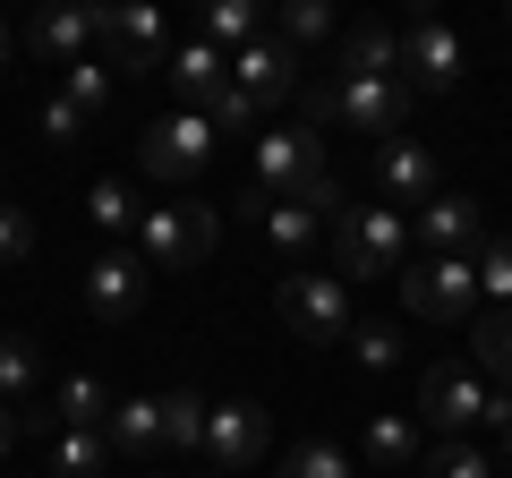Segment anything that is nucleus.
Masks as SVG:
<instances>
[{"label":"nucleus","mask_w":512,"mask_h":478,"mask_svg":"<svg viewBox=\"0 0 512 478\" xmlns=\"http://www.w3.org/2000/svg\"><path fill=\"white\" fill-rule=\"evenodd\" d=\"M18 43H26L35 60H52V69H69V60H86L94 18H86V9H35V18L18 26Z\"/></svg>","instance_id":"16"},{"label":"nucleus","mask_w":512,"mask_h":478,"mask_svg":"<svg viewBox=\"0 0 512 478\" xmlns=\"http://www.w3.org/2000/svg\"><path fill=\"white\" fill-rule=\"evenodd\" d=\"M410 265V222L393 205H342L333 214V274L342 282H384Z\"/></svg>","instance_id":"1"},{"label":"nucleus","mask_w":512,"mask_h":478,"mask_svg":"<svg viewBox=\"0 0 512 478\" xmlns=\"http://www.w3.org/2000/svg\"><path fill=\"white\" fill-rule=\"evenodd\" d=\"M495 444H504V461H512V419H504V427H495Z\"/></svg>","instance_id":"39"},{"label":"nucleus","mask_w":512,"mask_h":478,"mask_svg":"<svg viewBox=\"0 0 512 478\" xmlns=\"http://www.w3.org/2000/svg\"><path fill=\"white\" fill-rule=\"evenodd\" d=\"M282 478H359V461H350L342 444L308 436V444H291V453H282Z\"/></svg>","instance_id":"31"},{"label":"nucleus","mask_w":512,"mask_h":478,"mask_svg":"<svg viewBox=\"0 0 512 478\" xmlns=\"http://www.w3.org/2000/svg\"><path fill=\"white\" fill-rule=\"evenodd\" d=\"M111 410H120V393H111L103 376H60V385H52V419L77 427V436H103Z\"/></svg>","instance_id":"21"},{"label":"nucleus","mask_w":512,"mask_h":478,"mask_svg":"<svg viewBox=\"0 0 512 478\" xmlns=\"http://www.w3.org/2000/svg\"><path fill=\"white\" fill-rule=\"evenodd\" d=\"M171 94H180V111H214V94L231 86V52H214L205 35H188V43H171Z\"/></svg>","instance_id":"15"},{"label":"nucleus","mask_w":512,"mask_h":478,"mask_svg":"<svg viewBox=\"0 0 512 478\" xmlns=\"http://www.w3.org/2000/svg\"><path fill=\"white\" fill-rule=\"evenodd\" d=\"M461 69H470V52H461V35L444 18H410L402 26V86L410 94H453Z\"/></svg>","instance_id":"11"},{"label":"nucleus","mask_w":512,"mask_h":478,"mask_svg":"<svg viewBox=\"0 0 512 478\" xmlns=\"http://www.w3.org/2000/svg\"><path fill=\"white\" fill-rule=\"evenodd\" d=\"M265 444H274V419H265V402H214L205 410V470L239 478L265 461Z\"/></svg>","instance_id":"10"},{"label":"nucleus","mask_w":512,"mask_h":478,"mask_svg":"<svg viewBox=\"0 0 512 478\" xmlns=\"http://www.w3.org/2000/svg\"><path fill=\"white\" fill-rule=\"evenodd\" d=\"M86 129H94V120H86V111H77V103H69V94H60V86L43 94V137H52V146H77V137H86Z\"/></svg>","instance_id":"35"},{"label":"nucleus","mask_w":512,"mask_h":478,"mask_svg":"<svg viewBox=\"0 0 512 478\" xmlns=\"http://www.w3.org/2000/svg\"><path fill=\"white\" fill-rule=\"evenodd\" d=\"M26 427H43V410H35V419H18V410H0V461H9V444H18Z\"/></svg>","instance_id":"37"},{"label":"nucleus","mask_w":512,"mask_h":478,"mask_svg":"<svg viewBox=\"0 0 512 478\" xmlns=\"http://www.w3.org/2000/svg\"><path fill=\"white\" fill-rule=\"evenodd\" d=\"M470 359H478V376H495V393H512V308L470 316Z\"/></svg>","instance_id":"23"},{"label":"nucleus","mask_w":512,"mask_h":478,"mask_svg":"<svg viewBox=\"0 0 512 478\" xmlns=\"http://www.w3.org/2000/svg\"><path fill=\"white\" fill-rule=\"evenodd\" d=\"M325 103H333V129H359V137H402V120H410L402 77H333Z\"/></svg>","instance_id":"9"},{"label":"nucleus","mask_w":512,"mask_h":478,"mask_svg":"<svg viewBox=\"0 0 512 478\" xmlns=\"http://www.w3.org/2000/svg\"><path fill=\"white\" fill-rule=\"evenodd\" d=\"M274 316L299 333V342H350V325H359V316H350V282L342 274H308V265L282 274Z\"/></svg>","instance_id":"5"},{"label":"nucleus","mask_w":512,"mask_h":478,"mask_svg":"<svg viewBox=\"0 0 512 478\" xmlns=\"http://www.w3.org/2000/svg\"><path fill=\"white\" fill-rule=\"evenodd\" d=\"M214 239H222L214 205L180 197V205H146V222H137V257H146L154 274H188V265L214 257Z\"/></svg>","instance_id":"2"},{"label":"nucleus","mask_w":512,"mask_h":478,"mask_svg":"<svg viewBox=\"0 0 512 478\" xmlns=\"http://www.w3.org/2000/svg\"><path fill=\"white\" fill-rule=\"evenodd\" d=\"M419 478H495V461L478 453L470 436H436V444L419 453Z\"/></svg>","instance_id":"29"},{"label":"nucleus","mask_w":512,"mask_h":478,"mask_svg":"<svg viewBox=\"0 0 512 478\" xmlns=\"http://www.w3.org/2000/svg\"><path fill=\"white\" fill-rule=\"evenodd\" d=\"M325 231H333V222H325V214H308V205H265V248H274L291 274L308 265V248H316Z\"/></svg>","instance_id":"22"},{"label":"nucleus","mask_w":512,"mask_h":478,"mask_svg":"<svg viewBox=\"0 0 512 478\" xmlns=\"http://www.w3.org/2000/svg\"><path fill=\"white\" fill-rule=\"evenodd\" d=\"M478 299L512 308V239H487V248H478Z\"/></svg>","instance_id":"32"},{"label":"nucleus","mask_w":512,"mask_h":478,"mask_svg":"<svg viewBox=\"0 0 512 478\" xmlns=\"http://www.w3.org/2000/svg\"><path fill=\"white\" fill-rule=\"evenodd\" d=\"M111 453H128V461H154L163 453V393H120V410H111Z\"/></svg>","instance_id":"20"},{"label":"nucleus","mask_w":512,"mask_h":478,"mask_svg":"<svg viewBox=\"0 0 512 478\" xmlns=\"http://www.w3.org/2000/svg\"><path fill=\"white\" fill-rule=\"evenodd\" d=\"M256 35H265V9H256V0H214V9H205V43H214V52H248Z\"/></svg>","instance_id":"28"},{"label":"nucleus","mask_w":512,"mask_h":478,"mask_svg":"<svg viewBox=\"0 0 512 478\" xmlns=\"http://www.w3.org/2000/svg\"><path fill=\"white\" fill-rule=\"evenodd\" d=\"M137 478H171V470H137Z\"/></svg>","instance_id":"40"},{"label":"nucleus","mask_w":512,"mask_h":478,"mask_svg":"<svg viewBox=\"0 0 512 478\" xmlns=\"http://www.w3.org/2000/svg\"><path fill=\"white\" fill-rule=\"evenodd\" d=\"M205 120H214L222 137H239V129H256V103H248V94H239V86H222V94H214V111H205Z\"/></svg>","instance_id":"36"},{"label":"nucleus","mask_w":512,"mask_h":478,"mask_svg":"<svg viewBox=\"0 0 512 478\" xmlns=\"http://www.w3.org/2000/svg\"><path fill=\"white\" fill-rule=\"evenodd\" d=\"M419 427H410V410H367V427H359V461L367 470H419Z\"/></svg>","instance_id":"17"},{"label":"nucleus","mask_w":512,"mask_h":478,"mask_svg":"<svg viewBox=\"0 0 512 478\" xmlns=\"http://www.w3.org/2000/svg\"><path fill=\"white\" fill-rule=\"evenodd\" d=\"M60 94H69L77 111H86V120H103L111 111V94H120V77H111V60H69V69H60Z\"/></svg>","instance_id":"27"},{"label":"nucleus","mask_w":512,"mask_h":478,"mask_svg":"<svg viewBox=\"0 0 512 478\" xmlns=\"http://www.w3.org/2000/svg\"><path fill=\"white\" fill-rule=\"evenodd\" d=\"M86 214H94V231H103L111 248H128V231L146 222V205H137V188H128V180H94L86 188Z\"/></svg>","instance_id":"25"},{"label":"nucleus","mask_w":512,"mask_h":478,"mask_svg":"<svg viewBox=\"0 0 512 478\" xmlns=\"http://www.w3.org/2000/svg\"><path fill=\"white\" fill-rule=\"evenodd\" d=\"M350 359H359V368H393V359H402V342H393V325H376V316H359V325H350Z\"/></svg>","instance_id":"34"},{"label":"nucleus","mask_w":512,"mask_h":478,"mask_svg":"<svg viewBox=\"0 0 512 478\" xmlns=\"http://www.w3.org/2000/svg\"><path fill=\"white\" fill-rule=\"evenodd\" d=\"M111 436H77V427H60L52 436V461H43V478H111Z\"/></svg>","instance_id":"24"},{"label":"nucleus","mask_w":512,"mask_h":478,"mask_svg":"<svg viewBox=\"0 0 512 478\" xmlns=\"http://www.w3.org/2000/svg\"><path fill=\"white\" fill-rule=\"evenodd\" d=\"M231 86L248 94L256 111H265V103H291V94L308 86V77H299V52H291L282 35H256L248 52H231Z\"/></svg>","instance_id":"12"},{"label":"nucleus","mask_w":512,"mask_h":478,"mask_svg":"<svg viewBox=\"0 0 512 478\" xmlns=\"http://www.w3.org/2000/svg\"><path fill=\"white\" fill-rule=\"evenodd\" d=\"M274 35L291 43V52H308V43H333V9H325V0H282V9H274Z\"/></svg>","instance_id":"30"},{"label":"nucleus","mask_w":512,"mask_h":478,"mask_svg":"<svg viewBox=\"0 0 512 478\" xmlns=\"http://www.w3.org/2000/svg\"><path fill=\"white\" fill-rule=\"evenodd\" d=\"M146 291H154V265L137 248H94L86 274H77V299H86L94 325H128V316L146 308Z\"/></svg>","instance_id":"6"},{"label":"nucleus","mask_w":512,"mask_h":478,"mask_svg":"<svg viewBox=\"0 0 512 478\" xmlns=\"http://www.w3.org/2000/svg\"><path fill=\"white\" fill-rule=\"evenodd\" d=\"M214 146H222V129L205 120V111H171V120H154L146 137H137V163L154 171V180H197L205 163H214Z\"/></svg>","instance_id":"7"},{"label":"nucleus","mask_w":512,"mask_h":478,"mask_svg":"<svg viewBox=\"0 0 512 478\" xmlns=\"http://www.w3.org/2000/svg\"><path fill=\"white\" fill-rule=\"evenodd\" d=\"M419 239H427V257H478L487 248V205L478 197H427Z\"/></svg>","instance_id":"14"},{"label":"nucleus","mask_w":512,"mask_h":478,"mask_svg":"<svg viewBox=\"0 0 512 478\" xmlns=\"http://www.w3.org/2000/svg\"><path fill=\"white\" fill-rule=\"evenodd\" d=\"M419 419L436 427V436H470V427H504L512 419V393H487L478 385V368H427V385H419Z\"/></svg>","instance_id":"3"},{"label":"nucleus","mask_w":512,"mask_h":478,"mask_svg":"<svg viewBox=\"0 0 512 478\" xmlns=\"http://www.w3.org/2000/svg\"><path fill=\"white\" fill-rule=\"evenodd\" d=\"M504 26H512V9H504Z\"/></svg>","instance_id":"42"},{"label":"nucleus","mask_w":512,"mask_h":478,"mask_svg":"<svg viewBox=\"0 0 512 478\" xmlns=\"http://www.w3.org/2000/svg\"><path fill=\"white\" fill-rule=\"evenodd\" d=\"M333 77H402V35H393L384 18L350 26L342 52H333Z\"/></svg>","instance_id":"18"},{"label":"nucleus","mask_w":512,"mask_h":478,"mask_svg":"<svg viewBox=\"0 0 512 478\" xmlns=\"http://www.w3.org/2000/svg\"><path fill=\"white\" fill-rule=\"evenodd\" d=\"M26 257H35V214L0 197V274H9V265H26Z\"/></svg>","instance_id":"33"},{"label":"nucleus","mask_w":512,"mask_h":478,"mask_svg":"<svg viewBox=\"0 0 512 478\" xmlns=\"http://www.w3.org/2000/svg\"><path fill=\"white\" fill-rule=\"evenodd\" d=\"M197 478H222V470H197Z\"/></svg>","instance_id":"41"},{"label":"nucleus","mask_w":512,"mask_h":478,"mask_svg":"<svg viewBox=\"0 0 512 478\" xmlns=\"http://www.w3.org/2000/svg\"><path fill=\"white\" fill-rule=\"evenodd\" d=\"M205 393L197 385H171L163 393V453H205Z\"/></svg>","instance_id":"26"},{"label":"nucleus","mask_w":512,"mask_h":478,"mask_svg":"<svg viewBox=\"0 0 512 478\" xmlns=\"http://www.w3.org/2000/svg\"><path fill=\"white\" fill-rule=\"evenodd\" d=\"M9 52H18V35H9V26H0V77H9Z\"/></svg>","instance_id":"38"},{"label":"nucleus","mask_w":512,"mask_h":478,"mask_svg":"<svg viewBox=\"0 0 512 478\" xmlns=\"http://www.w3.org/2000/svg\"><path fill=\"white\" fill-rule=\"evenodd\" d=\"M444 171H436V146H419V137H384L376 146V188H384V205H427V197H444Z\"/></svg>","instance_id":"13"},{"label":"nucleus","mask_w":512,"mask_h":478,"mask_svg":"<svg viewBox=\"0 0 512 478\" xmlns=\"http://www.w3.org/2000/svg\"><path fill=\"white\" fill-rule=\"evenodd\" d=\"M402 308L427 325H470L478 316V257H410L402 274Z\"/></svg>","instance_id":"4"},{"label":"nucleus","mask_w":512,"mask_h":478,"mask_svg":"<svg viewBox=\"0 0 512 478\" xmlns=\"http://www.w3.org/2000/svg\"><path fill=\"white\" fill-rule=\"evenodd\" d=\"M86 18H94V43L111 52L120 77H163L171 69V26L154 9H86Z\"/></svg>","instance_id":"8"},{"label":"nucleus","mask_w":512,"mask_h":478,"mask_svg":"<svg viewBox=\"0 0 512 478\" xmlns=\"http://www.w3.org/2000/svg\"><path fill=\"white\" fill-rule=\"evenodd\" d=\"M35 402H43V350H35V333H0V410L35 419Z\"/></svg>","instance_id":"19"}]
</instances>
